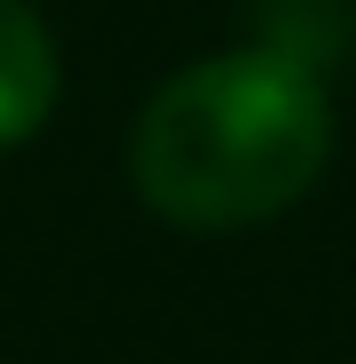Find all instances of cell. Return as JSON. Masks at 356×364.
<instances>
[{"label": "cell", "mask_w": 356, "mask_h": 364, "mask_svg": "<svg viewBox=\"0 0 356 364\" xmlns=\"http://www.w3.org/2000/svg\"><path fill=\"white\" fill-rule=\"evenodd\" d=\"M332 162V90L291 49L195 57L138 105L130 186L186 235H235L284 219Z\"/></svg>", "instance_id": "1"}, {"label": "cell", "mask_w": 356, "mask_h": 364, "mask_svg": "<svg viewBox=\"0 0 356 364\" xmlns=\"http://www.w3.org/2000/svg\"><path fill=\"white\" fill-rule=\"evenodd\" d=\"M57 90H65V57H57L49 16L33 0H0V154L49 130Z\"/></svg>", "instance_id": "2"}]
</instances>
